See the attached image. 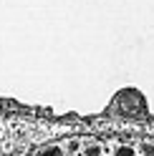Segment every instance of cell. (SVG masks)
I'll use <instances>...</instances> for the list:
<instances>
[{
  "instance_id": "1",
  "label": "cell",
  "mask_w": 154,
  "mask_h": 156,
  "mask_svg": "<svg viewBox=\"0 0 154 156\" xmlns=\"http://www.w3.org/2000/svg\"><path fill=\"white\" fill-rule=\"evenodd\" d=\"M83 156H101V146L94 144V141L86 144V146H83Z\"/></svg>"
},
{
  "instance_id": "4",
  "label": "cell",
  "mask_w": 154,
  "mask_h": 156,
  "mask_svg": "<svg viewBox=\"0 0 154 156\" xmlns=\"http://www.w3.org/2000/svg\"><path fill=\"white\" fill-rule=\"evenodd\" d=\"M79 146H81V141H68V144H66V149H68V154H79Z\"/></svg>"
},
{
  "instance_id": "5",
  "label": "cell",
  "mask_w": 154,
  "mask_h": 156,
  "mask_svg": "<svg viewBox=\"0 0 154 156\" xmlns=\"http://www.w3.org/2000/svg\"><path fill=\"white\" fill-rule=\"evenodd\" d=\"M141 154L144 156H154V144H144L141 146Z\"/></svg>"
},
{
  "instance_id": "3",
  "label": "cell",
  "mask_w": 154,
  "mask_h": 156,
  "mask_svg": "<svg viewBox=\"0 0 154 156\" xmlns=\"http://www.w3.org/2000/svg\"><path fill=\"white\" fill-rule=\"evenodd\" d=\"M116 156H134V149H131V146H119Z\"/></svg>"
},
{
  "instance_id": "2",
  "label": "cell",
  "mask_w": 154,
  "mask_h": 156,
  "mask_svg": "<svg viewBox=\"0 0 154 156\" xmlns=\"http://www.w3.org/2000/svg\"><path fill=\"white\" fill-rule=\"evenodd\" d=\"M38 156H61V149L58 146H46V149L38 151Z\"/></svg>"
}]
</instances>
